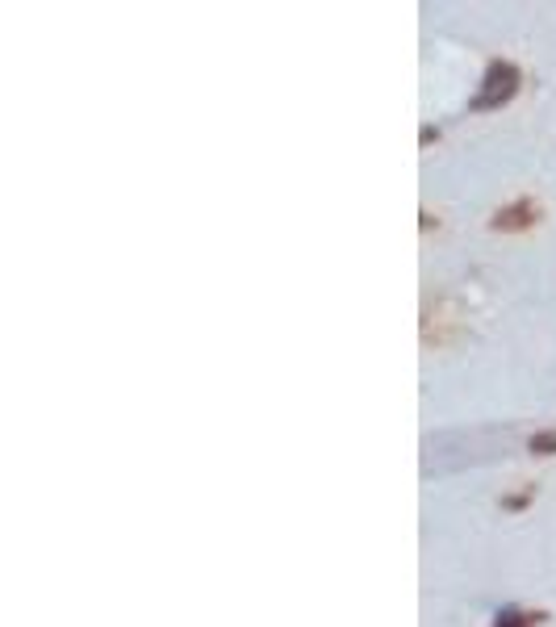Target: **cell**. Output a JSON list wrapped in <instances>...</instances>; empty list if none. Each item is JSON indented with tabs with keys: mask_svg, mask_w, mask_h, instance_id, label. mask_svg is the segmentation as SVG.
<instances>
[{
	"mask_svg": "<svg viewBox=\"0 0 556 627\" xmlns=\"http://www.w3.org/2000/svg\"><path fill=\"white\" fill-rule=\"evenodd\" d=\"M519 88H523V72H519V67L511 59H490V67H485V76H481L477 97L469 101V113H494L502 105H511L519 97Z\"/></svg>",
	"mask_w": 556,
	"mask_h": 627,
	"instance_id": "1",
	"label": "cell"
},
{
	"mask_svg": "<svg viewBox=\"0 0 556 627\" xmlns=\"http://www.w3.org/2000/svg\"><path fill=\"white\" fill-rule=\"evenodd\" d=\"M540 201H531V197H515L511 205H502L494 209V218H490V230H502V235H519V230H536L540 226Z\"/></svg>",
	"mask_w": 556,
	"mask_h": 627,
	"instance_id": "2",
	"label": "cell"
},
{
	"mask_svg": "<svg viewBox=\"0 0 556 627\" xmlns=\"http://www.w3.org/2000/svg\"><path fill=\"white\" fill-rule=\"evenodd\" d=\"M548 623V611H527V607H502L494 615V627H540Z\"/></svg>",
	"mask_w": 556,
	"mask_h": 627,
	"instance_id": "3",
	"label": "cell"
},
{
	"mask_svg": "<svg viewBox=\"0 0 556 627\" xmlns=\"http://www.w3.org/2000/svg\"><path fill=\"white\" fill-rule=\"evenodd\" d=\"M527 452H531V456H556V427L531 435V439H527Z\"/></svg>",
	"mask_w": 556,
	"mask_h": 627,
	"instance_id": "4",
	"label": "cell"
},
{
	"mask_svg": "<svg viewBox=\"0 0 556 627\" xmlns=\"http://www.w3.org/2000/svg\"><path fill=\"white\" fill-rule=\"evenodd\" d=\"M531 502H536V485H523V490H515V494L502 498V510H527Z\"/></svg>",
	"mask_w": 556,
	"mask_h": 627,
	"instance_id": "5",
	"label": "cell"
}]
</instances>
